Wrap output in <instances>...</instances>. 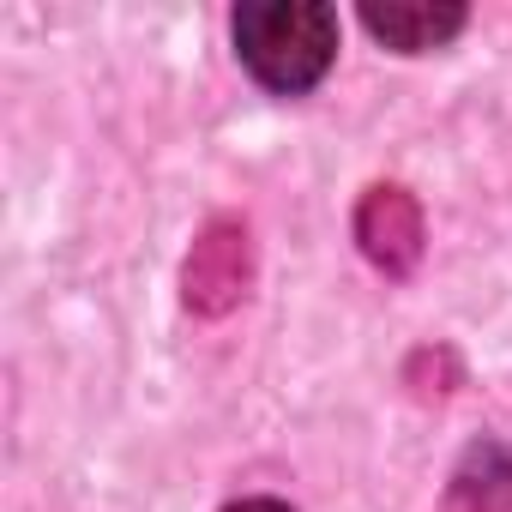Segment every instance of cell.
I'll return each instance as SVG.
<instances>
[{
	"label": "cell",
	"instance_id": "cell-3",
	"mask_svg": "<svg viewBox=\"0 0 512 512\" xmlns=\"http://www.w3.org/2000/svg\"><path fill=\"white\" fill-rule=\"evenodd\" d=\"M356 241L386 278H404L422 260V211H416V199L404 187H368V199L356 205Z\"/></svg>",
	"mask_w": 512,
	"mask_h": 512
},
{
	"label": "cell",
	"instance_id": "cell-5",
	"mask_svg": "<svg viewBox=\"0 0 512 512\" xmlns=\"http://www.w3.org/2000/svg\"><path fill=\"white\" fill-rule=\"evenodd\" d=\"M229 512H290L284 500H241V506H229Z\"/></svg>",
	"mask_w": 512,
	"mask_h": 512
},
{
	"label": "cell",
	"instance_id": "cell-1",
	"mask_svg": "<svg viewBox=\"0 0 512 512\" xmlns=\"http://www.w3.org/2000/svg\"><path fill=\"white\" fill-rule=\"evenodd\" d=\"M235 55L278 97H302L338 55V13L320 0H247L235 7Z\"/></svg>",
	"mask_w": 512,
	"mask_h": 512
},
{
	"label": "cell",
	"instance_id": "cell-4",
	"mask_svg": "<svg viewBox=\"0 0 512 512\" xmlns=\"http://www.w3.org/2000/svg\"><path fill=\"white\" fill-rule=\"evenodd\" d=\"M362 25L398 49V55H422V49H440L446 37L464 31V7H410V0H392V7H362Z\"/></svg>",
	"mask_w": 512,
	"mask_h": 512
},
{
	"label": "cell",
	"instance_id": "cell-2",
	"mask_svg": "<svg viewBox=\"0 0 512 512\" xmlns=\"http://www.w3.org/2000/svg\"><path fill=\"white\" fill-rule=\"evenodd\" d=\"M253 284V247H247V229L241 223H211L193 253H187V266H181V296L193 314H229Z\"/></svg>",
	"mask_w": 512,
	"mask_h": 512
}]
</instances>
